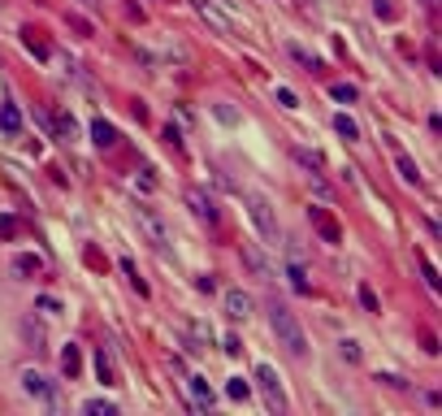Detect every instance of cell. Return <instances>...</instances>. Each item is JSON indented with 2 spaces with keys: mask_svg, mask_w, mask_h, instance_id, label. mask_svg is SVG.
Returning <instances> with one entry per match:
<instances>
[{
  "mask_svg": "<svg viewBox=\"0 0 442 416\" xmlns=\"http://www.w3.org/2000/svg\"><path fill=\"white\" fill-rule=\"evenodd\" d=\"M269 330H273V338H278L291 355H304V351H308V338H304V330H299V321H295V312H291L287 303H278V299H269Z\"/></svg>",
  "mask_w": 442,
  "mask_h": 416,
  "instance_id": "cell-1",
  "label": "cell"
},
{
  "mask_svg": "<svg viewBox=\"0 0 442 416\" xmlns=\"http://www.w3.org/2000/svg\"><path fill=\"white\" fill-rule=\"evenodd\" d=\"M247 199V213H252V222H256V230H260V239H278V217H273V208H269V199L264 195H256V191H247L243 195Z\"/></svg>",
  "mask_w": 442,
  "mask_h": 416,
  "instance_id": "cell-2",
  "label": "cell"
},
{
  "mask_svg": "<svg viewBox=\"0 0 442 416\" xmlns=\"http://www.w3.org/2000/svg\"><path fill=\"white\" fill-rule=\"evenodd\" d=\"M135 222L143 226V234H148L156 247H170V226H165V217L156 213V208H148V204H135Z\"/></svg>",
  "mask_w": 442,
  "mask_h": 416,
  "instance_id": "cell-3",
  "label": "cell"
},
{
  "mask_svg": "<svg viewBox=\"0 0 442 416\" xmlns=\"http://www.w3.org/2000/svg\"><path fill=\"white\" fill-rule=\"evenodd\" d=\"M256 382H260V390H264V403L273 407V412H287V395H282V378L273 373V364H256Z\"/></svg>",
  "mask_w": 442,
  "mask_h": 416,
  "instance_id": "cell-4",
  "label": "cell"
},
{
  "mask_svg": "<svg viewBox=\"0 0 442 416\" xmlns=\"http://www.w3.org/2000/svg\"><path fill=\"white\" fill-rule=\"evenodd\" d=\"M18 382H22V390H26L31 399L48 403V407H57V395H52V386H48V378H43V373H35V369H22V373H18Z\"/></svg>",
  "mask_w": 442,
  "mask_h": 416,
  "instance_id": "cell-5",
  "label": "cell"
},
{
  "mask_svg": "<svg viewBox=\"0 0 442 416\" xmlns=\"http://www.w3.org/2000/svg\"><path fill=\"white\" fill-rule=\"evenodd\" d=\"M183 199H187L191 213H195V217H204V222H217V217H221V213H217V204H212V195H208V191H200V187H187V195H183Z\"/></svg>",
  "mask_w": 442,
  "mask_h": 416,
  "instance_id": "cell-6",
  "label": "cell"
},
{
  "mask_svg": "<svg viewBox=\"0 0 442 416\" xmlns=\"http://www.w3.org/2000/svg\"><path fill=\"white\" fill-rule=\"evenodd\" d=\"M308 222L321 230V239H325V243H343V226H339L334 217H329L325 208H308Z\"/></svg>",
  "mask_w": 442,
  "mask_h": 416,
  "instance_id": "cell-7",
  "label": "cell"
},
{
  "mask_svg": "<svg viewBox=\"0 0 442 416\" xmlns=\"http://www.w3.org/2000/svg\"><path fill=\"white\" fill-rule=\"evenodd\" d=\"M226 317H235V321H247L252 317V295L247 291H226Z\"/></svg>",
  "mask_w": 442,
  "mask_h": 416,
  "instance_id": "cell-8",
  "label": "cell"
},
{
  "mask_svg": "<svg viewBox=\"0 0 442 416\" xmlns=\"http://www.w3.org/2000/svg\"><path fill=\"white\" fill-rule=\"evenodd\" d=\"M195 14H200V18H204V22H208L217 35H230V18L221 14L217 5H208V0H195Z\"/></svg>",
  "mask_w": 442,
  "mask_h": 416,
  "instance_id": "cell-9",
  "label": "cell"
},
{
  "mask_svg": "<svg viewBox=\"0 0 442 416\" xmlns=\"http://www.w3.org/2000/svg\"><path fill=\"white\" fill-rule=\"evenodd\" d=\"M395 170H399V178H404L408 187H416V182H421V170H416V161H412L408 152H399V147H395Z\"/></svg>",
  "mask_w": 442,
  "mask_h": 416,
  "instance_id": "cell-10",
  "label": "cell"
},
{
  "mask_svg": "<svg viewBox=\"0 0 442 416\" xmlns=\"http://www.w3.org/2000/svg\"><path fill=\"white\" fill-rule=\"evenodd\" d=\"M187 390H191V403L195 407H212V386L204 378H187Z\"/></svg>",
  "mask_w": 442,
  "mask_h": 416,
  "instance_id": "cell-11",
  "label": "cell"
},
{
  "mask_svg": "<svg viewBox=\"0 0 442 416\" xmlns=\"http://www.w3.org/2000/svg\"><path fill=\"white\" fill-rule=\"evenodd\" d=\"M91 139H96V147H118V130L108 126V122H91Z\"/></svg>",
  "mask_w": 442,
  "mask_h": 416,
  "instance_id": "cell-12",
  "label": "cell"
},
{
  "mask_svg": "<svg viewBox=\"0 0 442 416\" xmlns=\"http://www.w3.org/2000/svg\"><path fill=\"white\" fill-rule=\"evenodd\" d=\"M39 269H43V260H39V256H31V251L14 256V274H18V278H31V274H39Z\"/></svg>",
  "mask_w": 442,
  "mask_h": 416,
  "instance_id": "cell-13",
  "label": "cell"
},
{
  "mask_svg": "<svg viewBox=\"0 0 442 416\" xmlns=\"http://www.w3.org/2000/svg\"><path fill=\"white\" fill-rule=\"evenodd\" d=\"M0 126H5V135H18V130H22V113L14 109V104H0Z\"/></svg>",
  "mask_w": 442,
  "mask_h": 416,
  "instance_id": "cell-14",
  "label": "cell"
},
{
  "mask_svg": "<svg viewBox=\"0 0 442 416\" xmlns=\"http://www.w3.org/2000/svg\"><path fill=\"white\" fill-rule=\"evenodd\" d=\"M96 373H100V382H104V386H113V382H118V378H113V360H108V351H104V347L96 351Z\"/></svg>",
  "mask_w": 442,
  "mask_h": 416,
  "instance_id": "cell-15",
  "label": "cell"
},
{
  "mask_svg": "<svg viewBox=\"0 0 442 416\" xmlns=\"http://www.w3.org/2000/svg\"><path fill=\"white\" fill-rule=\"evenodd\" d=\"M243 256H247V265H252V274H256V278H264V282H273V274H269V265H264V260H260V251H256V247H243Z\"/></svg>",
  "mask_w": 442,
  "mask_h": 416,
  "instance_id": "cell-16",
  "label": "cell"
},
{
  "mask_svg": "<svg viewBox=\"0 0 442 416\" xmlns=\"http://www.w3.org/2000/svg\"><path fill=\"white\" fill-rule=\"evenodd\" d=\"M83 412H87V416H113V412H118V403H113V399H87V403H83Z\"/></svg>",
  "mask_w": 442,
  "mask_h": 416,
  "instance_id": "cell-17",
  "label": "cell"
},
{
  "mask_svg": "<svg viewBox=\"0 0 442 416\" xmlns=\"http://www.w3.org/2000/svg\"><path fill=\"white\" fill-rule=\"evenodd\" d=\"M334 130H339V135H343L347 143H356V139H360V126H356V122H351L347 113H339V118H334Z\"/></svg>",
  "mask_w": 442,
  "mask_h": 416,
  "instance_id": "cell-18",
  "label": "cell"
},
{
  "mask_svg": "<svg viewBox=\"0 0 442 416\" xmlns=\"http://www.w3.org/2000/svg\"><path fill=\"white\" fill-rule=\"evenodd\" d=\"M78 364H83V360H78V347H74V343H66V351H61V369H66V378H74V373H78Z\"/></svg>",
  "mask_w": 442,
  "mask_h": 416,
  "instance_id": "cell-19",
  "label": "cell"
},
{
  "mask_svg": "<svg viewBox=\"0 0 442 416\" xmlns=\"http://www.w3.org/2000/svg\"><path fill=\"white\" fill-rule=\"evenodd\" d=\"M226 395H230V399H235V403H243V399H247V395H252V386H247V382H243V378H230V382H226Z\"/></svg>",
  "mask_w": 442,
  "mask_h": 416,
  "instance_id": "cell-20",
  "label": "cell"
},
{
  "mask_svg": "<svg viewBox=\"0 0 442 416\" xmlns=\"http://www.w3.org/2000/svg\"><path fill=\"white\" fill-rule=\"evenodd\" d=\"M57 135H61V139H74V135H78V126H74L70 113H57Z\"/></svg>",
  "mask_w": 442,
  "mask_h": 416,
  "instance_id": "cell-21",
  "label": "cell"
},
{
  "mask_svg": "<svg viewBox=\"0 0 442 416\" xmlns=\"http://www.w3.org/2000/svg\"><path fill=\"white\" fill-rule=\"evenodd\" d=\"M287 278H291V291L308 295V278H304V269H299V265H291V269H287Z\"/></svg>",
  "mask_w": 442,
  "mask_h": 416,
  "instance_id": "cell-22",
  "label": "cell"
},
{
  "mask_svg": "<svg viewBox=\"0 0 442 416\" xmlns=\"http://www.w3.org/2000/svg\"><path fill=\"white\" fill-rule=\"evenodd\" d=\"M278 104H282V109H299V100H295L291 87H278Z\"/></svg>",
  "mask_w": 442,
  "mask_h": 416,
  "instance_id": "cell-23",
  "label": "cell"
},
{
  "mask_svg": "<svg viewBox=\"0 0 442 416\" xmlns=\"http://www.w3.org/2000/svg\"><path fill=\"white\" fill-rule=\"evenodd\" d=\"M212 113H217L221 122H226V126H235V122H239V113L230 109V104H217V109H212Z\"/></svg>",
  "mask_w": 442,
  "mask_h": 416,
  "instance_id": "cell-24",
  "label": "cell"
},
{
  "mask_svg": "<svg viewBox=\"0 0 442 416\" xmlns=\"http://www.w3.org/2000/svg\"><path fill=\"white\" fill-rule=\"evenodd\" d=\"M334 100H343V104H351V100H356V87H347V83H339V87H334Z\"/></svg>",
  "mask_w": 442,
  "mask_h": 416,
  "instance_id": "cell-25",
  "label": "cell"
},
{
  "mask_svg": "<svg viewBox=\"0 0 442 416\" xmlns=\"http://www.w3.org/2000/svg\"><path fill=\"white\" fill-rule=\"evenodd\" d=\"M360 303H364L369 312H377V295H373V286H360Z\"/></svg>",
  "mask_w": 442,
  "mask_h": 416,
  "instance_id": "cell-26",
  "label": "cell"
},
{
  "mask_svg": "<svg viewBox=\"0 0 442 416\" xmlns=\"http://www.w3.org/2000/svg\"><path fill=\"white\" fill-rule=\"evenodd\" d=\"M22 330H26V338H31V343H35V347H39V343H43V330H39V321H26V326H22Z\"/></svg>",
  "mask_w": 442,
  "mask_h": 416,
  "instance_id": "cell-27",
  "label": "cell"
},
{
  "mask_svg": "<svg viewBox=\"0 0 442 416\" xmlns=\"http://www.w3.org/2000/svg\"><path fill=\"white\" fill-rule=\"evenodd\" d=\"M26 48H31V52H35V57H48V43H39V39H35V35H31V31H26Z\"/></svg>",
  "mask_w": 442,
  "mask_h": 416,
  "instance_id": "cell-28",
  "label": "cell"
},
{
  "mask_svg": "<svg viewBox=\"0 0 442 416\" xmlns=\"http://www.w3.org/2000/svg\"><path fill=\"white\" fill-rule=\"evenodd\" d=\"M373 9H377V18H395V5H391V0H373Z\"/></svg>",
  "mask_w": 442,
  "mask_h": 416,
  "instance_id": "cell-29",
  "label": "cell"
},
{
  "mask_svg": "<svg viewBox=\"0 0 442 416\" xmlns=\"http://www.w3.org/2000/svg\"><path fill=\"white\" fill-rule=\"evenodd\" d=\"M0 234L14 239V234H18V222H14V217H0Z\"/></svg>",
  "mask_w": 442,
  "mask_h": 416,
  "instance_id": "cell-30",
  "label": "cell"
},
{
  "mask_svg": "<svg viewBox=\"0 0 442 416\" xmlns=\"http://www.w3.org/2000/svg\"><path fill=\"white\" fill-rule=\"evenodd\" d=\"M421 269H425V282H429V286H433V291H438V269H433V265H429V260H421Z\"/></svg>",
  "mask_w": 442,
  "mask_h": 416,
  "instance_id": "cell-31",
  "label": "cell"
},
{
  "mask_svg": "<svg viewBox=\"0 0 442 416\" xmlns=\"http://www.w3.org/2000/svg\"><path fill=\"white\" fill-rule=\"evenodd\" d=\"M343 355H347V360H360V343H343Z\"/></svg>",
  "mask_w": 442,
  "mask_h": 416,
  "instance_id": "cell-32",
  "label": "cell"
},
{
  "mask_svg": "<svg viewBox=\"0 0 442 416\" xmlns=\"http://www.w3.org/2000/svg\"><path fill=\"white\" fill-rule=\"evenodd\" d=\"M78 5H83V9H100V0H78Z\"/></svg>",
  "mask_w": 442,
  "mask_h": 416,
  "instance_id": "cell-33",
  "label": "cell"
},
{
  "mask_svg": "<svg viewBox=\"0 0 442 416\" xmlns=\"http://www.w3.org/2000/svg\"><path fill=\"white\" fill-rule=\"evenodd\" d=\"M421 5H425V9H438V0H421Z\"/></svg>",
  "mask_w": 442,
  "mask_h": 416,
  "instance_id": "cell-34",
  "label": "cell"
}]
</instances>
